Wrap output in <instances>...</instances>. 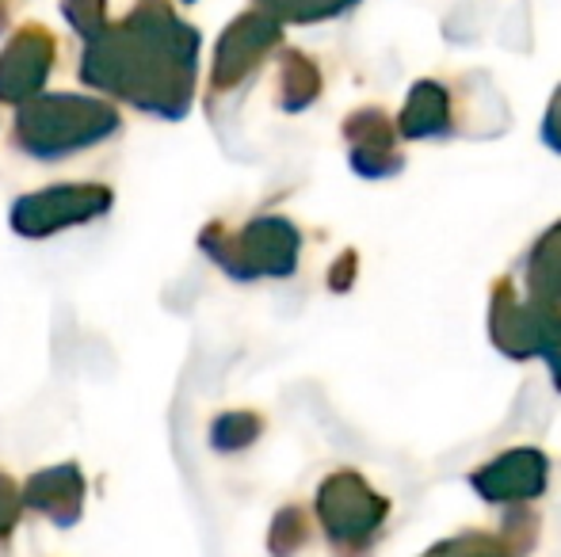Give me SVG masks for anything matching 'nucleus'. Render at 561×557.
<instances>
[{
  "instance_id": "6e6552de",
  "label": "nucleus",
  "mask_w": 561,
  "mask_h": 557,
  "mask_svg": "<svg viewBox=\"0 0 561 557\" xmlns=\"http://www.w3.org/2000/svg\"><path fill=\"white\" fill-rule=\"evenodd\" d=\"M547 481H550V459L542 451H535V446L504 451L470 474V485L481 500H489V504H508V508L542 497Z\"/></svg>"
},
{
  "instance_id": "f03ea898",
  "label": "nucleus",
  "mask_w": 561,
  "mask_h": 557,
  "mask_svg": "<svg viewBox=\"0 0 561 557\" xmlns=\"http://www.w3.org/2000/svg\"><path fill=\"white\" fill-rule=\"evenodd\" d=\"M123 127L112 104L81 92H43L27 100L15 119V141L38 161H58L77 149L100 146Z\"/></svg>"
},
{
  "instance_id": "f257e3e1",
  "label": "nucleus",
  "mask_w": 561,
  "mask_h": 557,
  "mask_svg": "<svg viewBox=\"0 0 561 557\" xmlns=\"http://www.w3.org/2000/svg\"><path fill=\"white\" fill-rule=\"evenodd\" d=\"M199 31L169 4H141L115 27H104L84 50L81 77L100 92L138 104L161 119H184L195 89Z\"/></svg>"
},
{
  "instance_id": "f3484780",
  "label": "nucleus",
  "mask_w": 561,
  "mask_h": 557,
  "mask_svg": "<svg viewBox=\"0 0 561 557\" xmlns=\"http://www.w3.org/2000/svg\"><path fill=\"white\" fill-rule=\"evenodd\" d=\"M310 543V520H306L302 508H283L272 523V535H267V546H272L275 557H290Z\"/></svg>"
},
{
  "instance_id": "7ed1b4c3",
  "label": "nucleus",
  "mask_w": 561,
  "mask_h": 557,
  "mask_svg": "<svg viewBox=\"0 0 561 557\" xmlns=\"http://www.w3.org/2000/svg\"><path fill=\"white\" fill-rule=\"evenodd\" d=\"M199 241L210 253V260L233 279H287L295 276L298 253H302L298 225L279 214L256 218V222H249L237 233L210 225Z\"/></svg>"
},
{
  "instance_id": "1a4fd4ad",
  "label": "nucleus",
  "mask_w": 561,
  "mask_h": 557,
  "mask_svg": "<svg viewBox=\"0 0 561 557\" xmlns=\"http://www.w3.org/2000/svg\"><path fill=\"white\" fill-rule=\"evenodd\" d=\"M54 38L46 27H23L8 38L0 54V100L4 104H27L43 96V81L54 66Z\"/></svg>"
},
{
  "instance_id": "2eb2a0df",
  "label": "nucleus",
  "mask_w": 561,
  "mask_h": 557,
  "mask_svg": "<svg viewBox=\"0 0 561 557\" xmlns=\"http://www.w3.org/2000/svg\"><path fill=\"white\" fill-rule=\"evenodd\" d=\"M321 92V69L306 54L290 50L279 69V104L283 112H306Z\"/></svg>"
},
{
  "instance_id": "20e7f679",
  "label": "nucleus",
  "mask_w": 561,
  "mask_h": 557,
  "mask_svg": "<svg viewBox=\"0 0 561 557\" xmlns=\"http://www.w3.org/2000/svg\"><path fill=\"white\" fill-rule=\"evenodd\" d=\"M489 333L496 351L516 363L547 359L554 386L561 390V305L519 302L516 287L508 279H496L489 302Z\"/></svg>"
},
{
  "instance_id": "39448f33",
  "label": "nucleus",
  "mask_w": 561,
  "mask_h": 557,
  "mask_svg": "<svg viewBox=\"0 0 561 557\" xmlns=\"http://www.w3.org/2000/svg\"><path fill=\"white\" fill-rule=\"evenodd\" d=\"M390 515V500L355 469H336L318 489V520L340 554H363Z\"/></svg>"
},
{
  "instance_id": "dca6fc26",
  "label": "nucleus",
  "mask_w": 561,
  "mask_h": 557,
  "mask_svg": "<svg viewBox=\"0 0 561 557\" xmlns=\"http://www.w3.org/2000/svg\"><path fill=\"white\" fill-rule=\"evenodd\" d=\"M260 431H264V420L256 417V413H222V417L215 420V431H210V446L215 451H244L249 443H256Z\"/></svg>"
},
{
  "instance_id": "6ab92c4d",
  "label": "nucleus",
  "mask_w": 561,
  "mask_h": 557,
  "mask_svg": "<svg viewBox=\"0 0 561 557\" xmlns=\"http://www.w3.org/2000/svg\"><path fill=\"white\" fill-rule=\"evenodd\" d=\"M15 520H20V489L12 485V477L0 474V538L12 535Z\"/></svg>"
},
{
  "instance_id": "0eeeda50",
  "label": "nucleus",
  "mask_w": 561,
  "mask_h": 557,
  "mask_svg": "<svg viewBox=\"0 0 561 557\" xmlns=\"http://www.w3.org/2000/svg\"><path fill=\"white\" fill-rule=\"evenodd\" d=\"M283 38L279 15L267 12V8H252V12H241L233 23L226 27V35L218 38L215 50V92H229L252 73V69L264 61L267 50H275V43Z\"/></svg>"
},
{
  "instance_id": "ddd939ff",
  "label": "nucleus",
  "mask_w": 561,
  "mask_h": 557,
  "mask_svg": "<svg viewBox=\"0 0 561 557\" xmlns=\"http://www.w3.org/2000/svg\"><path fill=\"white\" fill-rule=\"evenodd\" d=\"M450 130V96L444 84L436 81H416L409 89V100L401 107L398 135L401 138H444Z\"/></svg>"
},
{
  "instance_id": "4468645a",
  "label": "nucleus",
  "mask_w": 561,
  "mask_h": 557,
  "mask_svg": "<svg viewBox=\"0 0 561 557\" xmlns=\"http://www.w3.org/2000/svg\"><path fill=\"white\" fill-rule=\"evenodd\" d=\"M527 302L561 305V222L550 225L527 260Z\"/></svg>"
},
{
  "instance_id": "9d476101",
  "label": "nucleus",
  "mask_w": 561,
  "mask_h": 557,
  "mask_svg": "<svg viewBox=\"0 0 561 557\" xmlns=\"http://www.w3.org/2000/svg\"><path fill=\"white\" fill-rule=\"evenodd\" d=\"M344 138L352 149V169L363 179H390L405 169V156L398 149V127L382 107H359L347 115Z\"/></svg>"
},
{
  "instance_id": "f8f14e48",
  "label": "nucleus",
  "mask_w": 561,
  "mask_h": 557,
  "mask_svg": "<svg viewBox=\"0 0 561 557\" xmlns=\"http://www.w3.org/2000/svg\"><path fill=\"white\" fill-rule=\"evenodd\" d=\"M20 504H27L31 512L46 515L58 527H69V523L81 520L84 508V477L81 469L69 462V466H50L43 474H35L27 481V489L20 492Z\"/></svg>"
},
{
  "instance_id": "aec40b11",
  "label": "nucleus",
  "mask_w": 561,
  "mask_h": 557,
  "mask_svg": "<svg viewBox=\"0 0 561 557\" xmlns=\"http://www.w3.org/2000/svg\"><path fill=\"white\" fill-rule=\"evenodd\" d=\"M542 141H547L554 153H561V84L547 107V119H542Z\"/></svg>"
},
{
  "instance_id": "9b49d317",
  "label": "nucleus",
  "mask_w": 561,
  "mask_h": 557,
  "mask_svg": "<svg viewBox=\"0 0 561 557\" xmlns=\"http://www.w3.org/2000/svg\"><path fill=\"white\" fill-rule=\"evenodd\" d=\"M535 543V515L512 512L501 531H458L424 557H527Z\"/></svg>"
},
{
  "instance_id": "423d86ee",
  "label": "nucleus",
  "mask_w": 561,
  "mask_h": 557,
  "mask_svg": "<svg viewBox=\"0 0 561 557\" xmlns=\"http://www.w3.org/2000/svg\"><path fill=\"white\" fill-rule=\"evenodd\" d=\"M112 207V192L100 184H54L23 195L12 207V230L38 241L69 225H84Z\"/></svg>"
},
{
  "instance_id": "a211bd4d",
  "label": "nucleus",
  "mask_w": 561,
  "mask_h": 557,
  "mask_svg": "<svg viewBox=\"0 0 561 557\" xmlns=\"http://www.w3.org/2000/svg\"><path fill=\"white\" fill-rule=\"evenodd\" d=\"M61 12H66V20L77 23V31H81L89 43L96 35H104V27H107V8L104 4H66Z\"/></svg>"
}]
</instances>
